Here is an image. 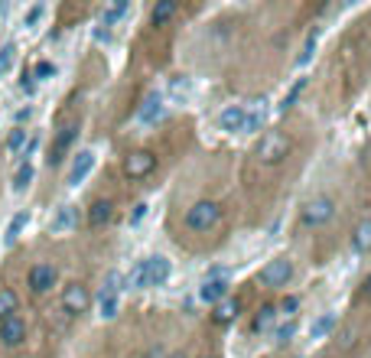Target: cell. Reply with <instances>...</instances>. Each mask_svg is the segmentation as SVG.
Listing matches in <instances>:
<instances>
[{
  "label": "cell",
  "instance_id": "16",
  "mask_svg": "<svg viewBox=\"0 0 371 358\" xmlns=\"http://www.w3.org/2000/svg\"><path fill=\"white\" fill-rule=\"evenodd\" d=\"M75 225H78V209H72V205H62V209L52 215L49 232H52V235H62V232H72Z\"/></svg>",
  "mask_w": 371,
  "mask_h": 358
},
{
  "label": "cell",
  "instance_id": "37",
  "mask_svg": "<svg viewBox=\"0 0 371 358\" xmlns=\"http://www.w3.org/2000/svg\"><path fill=\"white\" fill-rule=\"evenodd\" d=\"M297 306H300L297 297H284V303H280V309H284V313H297Z\"/></svg>",
  "mask_w": 371,
  "mask_h": 358
},
{
  "label": "cell",
  "instance_id": "39",
  "mask_svg": "<svg viewBox=\"0 0 371 358\" xmlns=\"http://www.w3.org/2000/svg\"><path fill=\"white\" fill-rule=\"evenodd\" d=\"M205 358H215V355H205Z\"/></svg>",
  "mask_w": 371,
  "mask_h": 358
},
{
  "label": "cell",
  "instance_id": "19",
  "mask_svg": "<svg viewBox=\"0 0 371 358\" xmlns=\"http://www.w3.org/2000/svg\"><path fill=\"white\" fill-rule=\"evenodd\" d=\"M316 43H319V26H313V30L306 33V43H303V49H300V56H297V69L313 62V56H316Z\"/></svg>",
  "mask_w": 371,
  "mask_h": 358
},
{
  "label": "cell",
  "instance_id": "34",
  "mask_svg": "<svg viewBox=\"0 0 371 358\" xmlns=\"http://www.w3.org/2000/svg\"><path fill=\"white\" fill-rule=\"evenodd\" d=\"M49 75H56V65H52L49 59H43L33 65V75H30V78H49Z\"/></svg>",
  "mask_w": 371,
  "mask_h": 358
},
{
  "label": "cell",
  "instance_id": "20",
  "mask_svg": "<svg viewBox=\"0 0 371 358\" xmlns=\"http://www.w3.org/2000/svg\"><path fill=\"white\" fill-rule=\"evenodd\" d=\"M352 247L359 251V254H368L371 251V219L368 222H361L355 232H352Z\"/></svg>",
  "mask_w": 371,
  "mask_h": 358
},
{
  "label": "cell",
  "instance_id": "32",
  "mask_svg": "<svg viewBox=\"0 0 371 358\" xmlns=\"http://www.w3.org/2000/svg\"><path fill=\"white\" fill-rule=\"evenodd\" d=\"M297 333V322L293 320H286V322H280V326H273V339L280 342V346H286L290 342V335Z\"/></svg>",
  "mask_w": 371,
  "mask_h": 358
},
{
  "label": "cell",
  "instance_id": "30",
  "mask_svg": "<svg viewBox=\"0 0 371 358\" xmlns=\"http://www.w3.org/2000/svg\"><path fill=\"white\" fill-rule=\"evenodd\" d=\"M98 309L104 320H114L117 316V293H101L98 297Z\"/></svg>",
  "mask_w": 371,
  "mask_h": 358
},
{
  "label": "cell",
  "instance_id": "6",
  "mask_svg": "<svg viewBox=\"0 0 371 358\" xmlns=\"http://www.w3.org/2000/svg\"><path fill=\"white\" fill-rule=\"evenodd\" d=\"M88 306H91V293L85 284H69L62 290V309L69 316H82V313H88Z\"/></svg>",
  "mask_w": 371,
  "mask_h": 358
},
{
  "label": "cell",
  "instance_id": "26",
  "mask_svg": "<svg viewBox=\"0 0 371 358\" xmlns=\"http://www.w3.org/2000/svg\"><path fill=\"white\" fill-rule=\"evenodd\" d=\"M127 10H131V3H127V0H121V3H111V7L104 10V16H101V26H114L117 20H124V16H127Z\"/></svg>",
  "mask_w": 371,
  "mask_h": 358
},
{
  "label": "cell",
  "instance_id": "7",
  "mask_svg": "<svg viewBox=\"0 0 371 358\" xmlns=\"http://www.w3.org/2000/svg\"><path fill=\"white\" fill-rule=\"evenodd\" d=\"M26 284H30V290H33L36 297L49 293L52 287H56V267H52V264H46V260L33 264V267H30V273H26Z\"/></svg>",
  "mask_w": 371,
  "mask_h": 358
},
{
  "label": "cell",
  "instance_id": "25",
  "mask_svg": "<svg viewBox=\"0 0 371 358\" xmlns=\"http://www.w3.org/2000/svg\"><path fill=\"white\" fill-rule=\"evenodd\" d=\"M166 91H170V101H186L192 88H189V78L186 75H176V78H170V88Z\"/></svg>",
  "mask_w": 371,
  "mask_h": 358
},
{
  "label": "cell",
  "instance_id": "18",
  "mask_svg": "<svg viewBox=\"0 0 371 358\" xmlns=\"http://www.w3.org/2000/svg\"><path fill=\"white\" fill-rule=\"evenodd\" d=\"M241 121H245V108H238V104H232V108H225V111L218 114V127L228 131V134L241 131Z\"/></svg>",
  "mask_w": 371,
  "mask_h": 358
},
{
  "label": "cell",
  "instance_id": "35",
  "mask_svg": "<svg viewBox=\"0 0 371 358\" xmlns=\"http://www.w3.org/2000/svg\"><path fill=\"white\" fill-rule=\"evenodd\" d=\"M43 13H46V7H43V3H33V7H30V10H26L23 23H26V26H36L39 20H43Z\"/></svg>",
  "mask_w": 371,
  "mask_h": 358
},
{
  "label": "cell",
  "instance_id": "21",
  "mask_svg": "<svg viewBox=\"0 0 371 358\" xmlns=\"http://www.w3.org/2000/svg\"><path fill=\"white\" fill-rule=\"evenodd\" d=\"M306 85H309V78H297V82H293V88H290V91L284 95V101H280V114H290V111H293V104H297L300 95L306 91Z\"/></svg>",
  "mask_w": 371,
  "mask_h": 358
},
{
  "label": "cell",
  "instance_id": "1",
  "mask_svg": "<svg viewBox=\"0 0 371 358\" xmlns=\"http://www.w3.org/2000/svg\"><path fill=\"white\" fill-rule=\"evenodd\" d=\"M170 260L163 258V254H153V258L140 260L134 267V273H131V287H137V290H144V287H160L170 280Z\"/></svg>",
  "mask_w": 371,
  "mask_h": 358
},
{
  "label": "cell",
  "instance_id": "33",
  "mask_svg": "<svg viewBox=\"0 0 371 358\" xmlns=\"http://www.w3.org/2000/svg\"><path fill=\"white\" fill-rule=\"evenodd\" d=\"M273 313H277L273 306H260V309H258V316H254V326H251V329H254V333L267 329V326L273 322Z\"/></svg>",
  "mask_w": 371,
  "mask_h": 358
},
{
  "label": "cell",
  "instance_id": "17",
  "mask_svg": "<svg viewBox=\"0 0 371 358\" xmlns=\"http://www.w3.org/2000/svg\"><path fill=\"white\" fill-rule=\"evenodd\" d=\"M114 215V202L111 199H98L91 209H88V225L91 228H101V225H108Z\"/></svg>",
  "mask_w": 371,
  "mask_h": 358
},
{
  "label": "cell",
  "instance_id": "23",
  "mask_svg": "<svg viewBox=\"0 0 371 358\" xmlns=\"http://www.w3.org/2000/svg\"><path fill=\"white\" fill-rule=\"evenodd\" d=\"M335 322H339V316H335V313H326V316H319V320L313 322V329H309V339H326V335L335 329Z\"/></svg>",
  "mask_w": 371,
  "mask_h": 358
},
{
  "label": "cell",
  "instance_id": "3",
  "mask_svg": "<svg viewBox=\"0 0 371 358\" xmlns=\"http://www.w3.org/2000/svg\"><path fill=\"white\" fill-rule=\"evenodd\" d=\"M218 219H222V205L202 199V202H196L192 209L186 212V228H192V232H209V228L218 225Z\"/></svg>",
  "mask_w": 371,
  "mask_h": 358
},
{
  "label": "cell",
  "instance_id": "9",
  "mask_svg": "<svg viewBox=\"0 0 371 358\" xmlns=\"http://www.w3.org/2000/svg\"><path fill=\"white\" fill-rule=\"evenodd\" d=\"M78 140V124H65L59 134H56V140H52V150H49V166H59L62 160H65V153L72 150V144Z\"/></svg>",
  "mask_w": 371,
  "mask_h": 358
},
{
  "label": "cell",
  "instance_id": "29",
  "mask_svg": "<svg viewBox=\"0 0 371 358\" xmlns=\"http://www.w3.org/2000/svg\"><path fill=\"white\" fill-rule=\"evenodd\" d=\"M26 222H30V215H26V212H16V215H13V222L7 225V245H13V241L20 238V232L26 228Z\"/></svg>",
  "mask_w": 371,
  "mask_h": 358
},
{
  "label": "cell",
  "instance_id": "10",
  "mask_svg": "<svg viewBox=\"0 0 371 358\" xmlns=\"http://www.w3.org/2000/svg\"><path fill=\"white\" fill-rule=\"evenodd\" d=\"M26 339V320L20 316V313H13V316H7V320H0V342L3 346H20Z\"/></svg>",
  "mask_w": 371,
  "mask_h": 358
},
{
  "label": "cell",
  "instance_id": "4",
  "mask_svg": "<svg viewBox=\"0 0 371 358\" xmlns=\"http://www.w3.org/2000/svg\"><path fill=\"white\" fill-rule=\"evenodd\" d=\"M333 215H335L333 199L329 196H313L306 205L300 209V225H303V228H319V225H326Z\"/></svg>",
  "mask_w": 371,
  "mask_h": 358
},
{
  "label": "cell",
  "instance_id": "12",
  "mask_svg": "<svg viewBox=\"0 0 371 358\" xmlns=\"http://www.w3.org/2000/svg\"><path fill=\"white\" fill-rule=\"evenodd\" d=\"M163 111H166V104H163V95L150 91L147 98H144V104H140V111H137V121H140V124H157V121L163 118Z\"/></svg>",
  "mask_w": 371,
  "mask_h": 358
},
{
  "label": "cell",
  "instance_id": "38",
  "mask_svg": "<svg viewBox=\"0 0 371 358\" xmlns=\"http://www.w3.org/2000/svg\"><path fill=\"white\" fill-rule=\"evenodd\" d=\"M361 297H365V300L371 303V273L365 277V284H361Z\"/></svg>",
  "mask_w": 371,
  "mask_h": 358
},
{
  "label": "cell",
  "instance_id": "15",
  "mask_svg": "<svg viewBox=\"0 0 371 358\" xmlns=\"http://www.w3.org/2000/svg\"><path fill=\"white\" fill-rule=\"evenodd\" d=\"M238 313H241V300H238V297H225L222 303H215L212 320L218 322V326H232V322L238 320Z\"/></svg>",
  "mask_w": 371,
  "mask_h": 358
},
{
  "label": "cell",
  "instance_id": "22",
  "mask_svg": "<svg viewBox=\"0 0 371 358\" xmlns=\"http://www.w3.org/2000/svg\"><path fill=\"white\" fill-rule=\"evenodd\" d=\"M173 16H176V3H173V0H160V3L153 7V13H150V23L163 26V23H170Z\"/></svg>",
  "mask_w": 371,
  "mask_h": 358
},
{
  "label": "cell",
  "instance_id": "8",
  "mask_svg": "<svg viewBox=\"0 0 371 358\" xmlns=\"http://www.w3.org/2000/svg\"><path fill=\"white\" fill-rule=\"evenodd\" d=\"M258 277H260V284H267V287H284V284H290V277H293V264L286 258H277V260H271V264H264Z\"/></svg>",
  "mask_w": 371,
  "mask_h": 358
},
{
  "label": "cell",
  "instance_id": "2",
  "mask_svg": "<svg viewBox=\"0 0 371 358\" xmlns=\"http://www.w3.org/2000/svg\"><path fill=\"white\" fill-rule=\"evenodd\" d=\"M290 150H293V140L284 134V131H267V134L258 140V147H254V157L260 163H284L290 157Z\"/></svg>",
  "mask_w": 371,
  "mask_h": 358
},
{
  "label": "cell",
  "instance_id": "27",
  "mask_svg": "<svg viewBox=\"0 0 371 358\" xmlns=\"http://www.w3.org/2000/svg\"><path fill=\"white\" fill-rule=\"evenodd\" d=\"M7 150H10L13 157H16V153H23V150H26V127H13L10 137H7Z\"/></svg>",
  "mask_w": 371,
  "mask_h": 358
},
{
  "label": "cell",
  "instance_id": "14",
  "mask_svg": "<svg viewBox=\"0 0 371 358\" xmlns=\"http://www.w3.org/2000/svg\"><path fill=\"white\" fill-rule=\"evenodd\" d=\"M225 297H228V280L225 277H212V280H205L199 287V300L202 303H222Z\"/></svg>",
  "mask_w": 371,
  "mask_h": 358
},
{
  "label": "cell",
  "instance_id": "13",
  "mask_svg": "<svg viewBox=\"0 0 371 358\" xmlns=\"http://www.w3.org/2000/svg\"><path fill=\"white\" fill-rule=\"evenodd\" d=\"M264 114H267V101L258 98L251 101L245 108V121H241V131L245 134H254V131H260V124H264Z\"/></svg>",
  "mask_w": 371,
  "mask_h": 358
},
{
  "label": "cell",
  "instance_id": "5",
  "mask_svg": "<svg viewBox=\"0 0 371 358\" xmlns=\"http://www.w3.org/2000/svg\"><path fill=\"white\" fill-rule=\"evenodd\" d=\"M157 170V157L150 153V150H134V153H127L124 157V176L127 179H144Z\"/></svg>",
  "mask_w": 371,
  "mask_h": 358
},
{
  "label": "cell",
  "instance_id": "11",
  "mask_svg": "<svg viewBox=\"0 0 371 358\" xmlns=\"http://www.w3.org/2000/svg\"><path fill=\"white\" fill-rule=\"evenodd\" d=\"M91 166H95V153H91V150H78V153L72 157V166H69V176H65V183H69V186H78L88 173H91Z\"/></svg>",
  "mask_w": 371,
  "mask_h": 358
},
{
  "label": "cell",
  "instance_id": "24",
  "mask_svg": "<svg viewBox=\"0 0 371 358\" xmlns=\"http://www.w3.org/2000/svg\"><path fill=\"white\" fill-rule=\"evenodd\" d=\"M16 309H20V297L13 293L10 287H3V290H0V320H7V316H13Z\"/></svg>",
  "mask_w": 371,
  "mask_h": 358
},
{
  "label": "cell",
  "instance_id": "28",
  "mask_svg": "<svg viewBox=\"0 0 371 358\" xmlns=\"http://www.w3.org/2000/svg\"><path fill=\"white\" fill-rule=\"evenodd\" d=\"M30 183H33V166L23 160V163H20V170L13 173V189H16V192H23Z\"/></svg>",
  "mask_w": 371,
  "mask_h": 358
},
{
  "label": "cell",
  "instance_id": "36",
  "mask_svg": "<svg viewBox=\"0 0 371 358\" xmlns=\"http://www.w3.org/2000/svg\"><path fill=\"white\" fill-rule=\"evenodd\" d=\"M144 219H147V205L140 202V205H137V209L131 212V225H140V222H144Z\"/></svg>",
  "mask_w": 371,
  "mask_h": 358
},
{
  "label": "cell",
  "instance_id": "31",
  "mask_svg": "<svg viewBox=\"0 0 371 358\" xmlns=\"http://www.w3.org/2000/svg\"><path fill=\"white\" fill-rule=\"evenodd\" d=\"M13 59H16V46L7 43V46H0V78L13 69Z\"/></svg>",
  "mask_w": 371,
  "mask_h": 358
}]
</instances>
